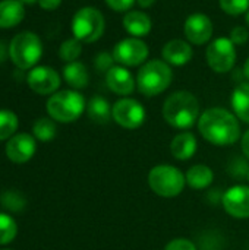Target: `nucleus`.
Instances as JSON below:
<instances>
[{"label": "nucleus", "instance_id": "obj_8", "mask_svg": "<svg viewBox=\"0 0 249 250\" xmlns=\"http://www.w3.org/2000/svg\"><path fill=\"white\" fill-rule=\"evenodd\" d=\"M208 66L217 73H227L236 63V48L230 38H216L205 51Z\"/></svg>", "mask_w": 249, "mask_h": 250}, {"label": "nucleus", "instance_id": "obj_1", "mask_svg": "<svg viewBox=\"0 0 249 250\" xmlns=\"http://www.w3.org/2000/svg\"><path fill=\"white\" fill-rule=\"evenodd\" d=\"M198 130L205 141L217 146L233 145L241 136L236 116L222 107L205 110L198 120Z\"/></svg>", "mask_w": 249, "mask_h": 250}, {"label": "nucleus", "instance_id": "obj_27", "mask_svg": "<svg viewBox=\"0 0 249 250\" xmlns=\"http://www.w3.org/2000/svg\"><path fill=\"white\" fill-rule=\"evenodd\" d=\"M18 233V226L12 217L7 214H0V245H7L13 242Z\"/></svg>", "mask_w": 249, "mask_h": 250}, {"label": "nucleus", "instance_id": "obj_28", "mask_svg": "<svg viewBox=\"0 0 249 250\" xmlns=\"http://www.w3.org/2000/svg\"><path fill=\"white\" fill-rule=\"evenodd\" d=\"M220 7L225 13L238 16L249 10V0H219Z\"/></svg>", "mask_w": 249, "mask_h": 250}, {"label": "nucleus", "instance_id": "obj_32", "mask_svg": "<svg viewBox=\"0 0 249 250\" xmlns=\"http://www.w3.org/2000/svg\"><path fill=\"white\" fill-rule=\"evenodd\" d=\"M104 1L114 12H129L134 3H136V0H104Z\"/></svg>", "mask_w": 249, "mask_h": 250}, {"label": "nucleus", "instance_id": "obj_4", "mask_svg": "<svg viewBox=\"0 0 249 250\" xmlns=\"http://www.w3.org/2000/svg\"><path fill=\"white\" fill-rule=\"evenodd\" d=\"M43 56V44L37 34L31 31L19 32L9 44V57L13 64L21 69H32Z\"/></svg>", "mask_w": 249, "mask_h": 250}, {"label": "nucleus", "instance_id": "obj_41", "mask_svg": "<svg viewBox=\"0 0 249 250\" xmlns=\"http://www.w3.org/2000/svg\"><path fill=\"white\" fill-rule=\"evenodd\" d=\"M248 180H249V171H248Z\"/></svg>", "mask_w": 249, "mask_h": 250}, {"label": "nucleus", "instance_id": "obj_16", "mask_svg": "<svg viewBox=\"0 0 249 250\" xmlns=\"http://www.w3.org/2000/svg\"><path fill=\"white\" fill-rule=\"evenodd\" d=\"M161 57L167 64L183 66L192 59V47L189 45V42L176 38L164 44L161 50Z\"/></svg>", "mask_w": 249, "mask_h": 250}, {"label": "nucleus", "instance_id": "obj_7", "mask_svg": "<svg viewBox=\"0 0 249 250\" xmlns=\"http://www.w3.org/2000/svg\"><path fill=\"white\" fill-rule=\"evenodd\" d=\"M148 185L156 195L163 198H175L182 193L186 179L176 167L160 164L151 168L148 174Z\"/></svg>", "mask_w": 249, "mask_h": 250}, {"label": "nucleus", "instance_id": "obj_38", "mask_svg": "<svg viewBox=\"0 0 249 250\" xmlns=\"http://www.w3.org/2000/svg\"><path fill=\"white\" fill-rule=\"evenodd\" d=\"M244 75L248 78L249 81V57L247 59V62H245V64H244Z\"/></svg>", "mask_w": 249, "mask_h": 250}, {"label": "nucleus", "instance_id": "obj_15", "mask_svg": "<svg viewBox=\"0 0 249 250\" xmlns=\"http://www.w3.org/2000/svg\"><path fill=\"white\" fill-rule=\"evenodd\" d=\"M106 82L112 92L117 95H129L135 89V82L132 73L120 64H114L107 73H106Z\"/></svg>", "mask_w": 249, "mask_h": 250}, {"label": "nucleus", "instance_id": "obj_20", "mask_svg": "<svg viewBox=\"0 0 249 250\" xmlns=\"http://www.w3.org/2000/svg\"><path fill=\"white\" fill-rule=\"evenodd\" d=\"M63 78L68 82V85H70L75 89H82L90 82V75L85 64L78 60L68 63L63 67Z\"/></svg>", "mask_w": 249, "mask_h": 250}, {"label": "nucleus", "instance_id": "obj_25", "mask_svg": "<svg viewBox=\"0 0 249 250\" xmlns=\"http://www.w3.org/2000/svg\"><path fill=\"white\" fill-rule=\"evenodd\" d=\"M81 53H82V42L79 40H76L75 37L63 41L59 48V57L66 63L76 62L78 57L81 56Z\"/></svg>", "mask_w": 249, "mask_h": 250}, {"label": "nucleus", "instance_id": "obj_3", "mask_svg": "<svg viewBox=\"0 0 249 250\" xmlns=\"http://www.w3.org/2000/svg\"><path fill=\"white\" fill-rule=\"evenodd\" d=\"M173 79L170 64L164 60H150L138 70L136 86L138 91L145 97H156L164 92Z\"/></svg>", "mask_w": 249, "mask_h": 250}, {"label": "nucleus", "instance_id": "obj_37", "mask_svg": "<svg viewBox=\"0 0 249 250\" xmlns=\"http://www.w3.org/2000/svg\"><path fill=\"white\" fill-rule=\"evenodd\" d=\"M136 3L141 6V7H150L156 3V0H136Z\"/></svg>", "mask_w": 249, "mask_h": 250}, {"label": "nucleus", "instance_id": "obj_5", "mask_svg": "<svg viewBox=\"0 0 249 250\" xmlns=\"http://www.w3.org/2000/svg\"><path fill=\"white\" fill-rule=\"evenodd\" d=\"M85 110V98L72 89L54 92L47 101V113L60 123H72L81 117Z\"/></svg>", "mask_w": 249, "mask_h": 250}, {"label": "nucleus", "instance_id": "obj_33", "mask_svg": "<svg viewBox=\"0 0 249 250\" xmlns=\"http://www.w3.org/2000/svg\"><path fill=\"white\" fill-rule=\"evenodd\" d=\"M164 250H197V246L188 239H175L167 243Z\"/></svg>", "mask_w": 249, "mask_h": 250}, {"label": "nucleus", "instance_id": "obj_13", "mask_svg": "<svg viewBox=\"0 0 249 250\" xmlns=\"http://www.w3.org/2000/svg\"><path fill=\"white\" fill-rule=\"evenodd\" d=\"M225 211L233 218H249V188L244 185L232 186L223 196Z\"/></svg>", "mask_w": 249, "mask_h": 250}, {"label": "nucleus", "instance_id": "obj_21", "mask_svg": "<svg viewBox=\"0 0 249 250\" xmlns=\"http://www.w3.org/2000/svg\"><path fill=\"white\" fill-rule=\"evenodd\" d=\"M112 110H113V107H110L109 101L100 95L92 97L87 105L88 117L94 123H98V125H106L107 122H110V119L113 117Z\"/></svg>", "mask_w": 249, "mask_h": 250}, {"label": "nucleus", "instance_id": "obj_40", "mask_svg": "<svg viewBox=\"0 0 249 250\" xmlns=\"http://www.w3.org/2000/svg\"><path fill=\"white\" fill-rule=\"evenodd\" d=\"M245 22H247V25L249 26V10L245 13Z\"/></svg>", "mask_w": 249, "mask_h": 250}, {"label": "nucleus", "instance_id": "obj_23", "mask_svg": "<svg viewBox=\"0 0 249 250\" xmlns=\"http://www.w3.org/2000/svg\"><path fill=\"white\" fill-rule=\"evenodd\" d=\"M232 108L242 122L249 123V82L238 85L232 94Z\"/></svg>", "mask_w": 249, "mask_h": 250}, {"label": "nucleus", "instance_id": "obj_31", "mask_svg": "<svg viewBox=\"0 0 249 250\" xmlns=\"http://www.w3.org/2000/svg\"><path fill=\"white\" fill-rule=\"evenodd\" d=\"M249 40L248 29L245 26H235L232 31H230V41L235 44V45H244L247 41Z\"/></svg>", "mask_w": 249, "mask_h": 250}, {"label": "nucleus", "instance_id": "obj_39", "mask_svg": "<svg viewBox=\"0 0 249 250\" xmlns=\"http://www.w3.org/2000/svg\"><path fill=\"white\" fill-rule=\"evenodd\" d=\"M23 4H34V3H38V0H21Z\"/></svg>", "mask_w": 249, "mask_h": 250}, {"label": "nucleus", "instance_id": "obj_24", "mask_svg": "<svg viewBox=\"0 0 249 250\" xmlns=\"http://www.w3.org/2000/svg\"><path fill=\"white\" fill-rule=\"evenodd\" d=\"M32 132H34V136L41 141V142H48L51 141L54 136H56V125L53 122V119H47V117H43V119H38L35 123H34V127H32Z\"/></svg>", "mask_w": 249, "mask_h": 250}, {"label": "nucleus", "instance_id": "obj_14", "mask_svg": "<svg viewBox=\"0 0 249 250\" xmlns=\"http://www.w3.org/2000/svg\"><path fill=\"white\" fill-rule=\"evenodd\" d=\"M35 149H37V145H35L34 136L28 133H18L9 139L6 145V155L10 161L16 164H22V163L29 161L34 157Z\"/></svg>", "mask_w": 249, "mask_h": 250}, {"label": "nucleus", "instance_id": "obj_19", "mask_svg": "<svg viewBox=\"0 0 249 250\" xmlns=\"http://www.w3.org/2000/svg\"><path fill=\"white\" fill-rule=\"evenodd\" d=\"M170 151L176 160L186 161L192 158L197 152V138L189 132L179 133L173 138L170 144Z\"/></svg>", "mask_w": 249, "mask_h": 250}, {"label": "nucleus", "instance_id": "obj_35", "mask_svg": "<svg viewBox=\"0 0 249 250\" xmlns=\"http://www.w3.org/2000/svg\"><path fill=\"white\" fill-rule=\"evenodd\" d=\"M242 152H244V155L249 160V129L244 133V136H242Z\"/></svg>", "mask_w": 249, "mask_h": 250}, {"label": "nucleus", "instance_id": "obj_30", "mask_svg": "<svg viewBox=\"0 0 249 250\" xmlns=\"http://www.w3.org/2000/svg\"><path fill=\"white\" fill-rule=\"evenodd\" d=\"M114 57L113 54L107 53V51H103V53H98L95 60H94V66L97 67L98 72H109L113 66H114Z\"/></svg>", "mask_w": 249, "mask_h": 250}, {"label": "nucleus", "instance_id": "obj_10", "mask_svg": "<svg viewBox=\"0 0 249 250\" xmlns=\"http://www.w3.org/2000/svg\"><path fill=\"white\" fill-rule=\"evenodd\" d=\"M112 116L119 126L125 129H138L145 122V108L136 100L122 98L114 103Z\"/></svg>", "mask_w": 249, "mask_h": 250}, {"label": "nucleus", "instance_id": "obj_34", "mask_svg": "<svg viewBox=\"0 0 249 250\" xmlns=\"http://www.w3.org/2000/svg\"><path fill=\"white\" fill-rule=\"evenodd\" d=\"M60 3H62V0H38L40 7H43L44 10H48V12L56 10L60 6Z\"/></svg>", "mask_w": 249, "mask_h": 250}, {"label": "nucleus", "instance_id": "obj_17", "mask_svg": "<svg viewBox=\"0 0 249 250\" xmlns=\"http://www.w3.org/2000/svg\"><path fill=\"white\" fill-rule=\"evenodd\" d=\"M123 28L128 34H131L135 38L145 37L151 32L153 21L151 18L141 10H129L123 16Z\"/></svg>", "mask_w": 249, "mask_h": 250}, {"label": "nucleus", "instance_id": "obj_22", "mask_svg": "<svg viewBox=\"0 0 249 250\" xmlns=\"http://www.w3.org/2000/svg\"><path fill=\"white\" fill-rule=\"evenodd\" d=\"M186 183L192 188V189H205L208 188L213 180H214V173L211 171V168L208 166L204 164H197L194 167H191L188 170V173L185 174Z\"/></svg>", "mask_w": 249, "mask_h": 250}, {"label": "nucleus", "instance_id": "obj_36", "mask_svg": "<svg viewBox=\"0 0 249 250\" xmlns=\"http://www.w3.org/2000/svg\"><path fill=\"white\" fill-rule=\"evenodd\" d=\"M7 57V48L4 45V42L0 41V63H3Z\"/></svg>", "mask_w": 249, "mask_h": 250}, {"label": "nucleus", "instance_id": "obj_18", "mask_svg": "<svg viewBox=\"0 0 249 250\" xmlns=\"http://www.w3.org/2000/svg\"><path fill=\"white\" fill-rule=\"evenodd\" d=\"M25 7L21 0H1L0 1V28H13L22 22Z\"/></svg>", "mask_w": 249, "mask_h": 250}, {"label": "nucleus", "instance_id": "obj_29", "mask_svg": "<svg viewBox=\"0 0 249 250\" xmlns=\"http://www.w3.org/2000/svg\"><path fill=\"white\" fill-rule=\"evenodd\" d=\"M1 204H3L4 208L18 212V211H21L25 207V199L22 198L21 193H18L15 190H10V192H6L1 196Z\"/></svg>", "mask_w": 249, "mask_h": 250}, {"label": "nucleus", "instance_id": "obj_12", "mask_svg": "<svg viewBox=\"0 0 249 250\" xmlns=\"http://www.w3.org/2000/svg\"><path fill=\"white\" fill-rule=\"evenodd\" d=\"M213 22L204 13H192L186 18L183 32L186 40L194 45L207 44L213 37Z\"/></svg>", "mask_w": 249, "mask_h": 250}, {"label": "nucleus", "instance_id": "obj_11", "mask_svg": "<svg viewBox=\"0 0 249 250\" xmlns=\"http://www.w3.org/2000/svg\"><path fill=\"white\" fill-rule=\"evenodd\" d=\"M26 83L34 92L40 95H53L60 86V76L50 66H37L28 72Z\"/></svg>", "mask_w": 249, "mask_h": 250}, {"label": "nucleus", "instance_id": "obj_9", "mask_svg": "<svg viewBox=\"0 0 249 250\" xmlns=\"http://www.w3.org/2000/svg\"><path fill=\"white\" fill-rule=\"evenodd\" d=\"M148 45L135 37H129L125 38L122 41H119L114 48H113V57L114 62L119 63L120 66H139L142 64L147 57H148Z\"/></svg>", "mask_w": 249, "mask_h": 250}, {"label": "nucleus", "instance_id": "obj_2", "mask_svg": "<svg viewBox=\"0 0 249 250\" xmlns=\"http://www.w3.org/2000/svg\"><path fill=\"white\" fill-rule=\"evenodd\" d=\"M163 117L176 129H189L200 117V103L189 91L173 92L163 104Z\"/></svg>", "mask_w": 249, "mask_h": 250}, {"label": "nucleus", "instance_id": "obj_26", "mask_svg": "<svg viewBox=\"0 0 249 250\" xmlns=\"http://www.w3.org/2000/svg\"><path fill=\"white\" fill-rule=\"evenodd\" d=\"M18 129V116L10 110H0V141L12 138Z\"/></svg>", "mask_w": 249, "mask_h": 250}, {"label": "nucleus", "instance_id": "obj_6", "mask_svg": "<svg viewBox=\"0 0 249 250\" xmlns=\"http://www.w3.org/2000/svg\"><path fill=\"white\" fill-rule=\"evenodd\" d=\"M106 29V21L103 13L92 6L79 9L72 19V32L81 42L90 44L100 40Z\"/></svg>", "mask_w": 249, "mask_h": 250}]
</instances>
